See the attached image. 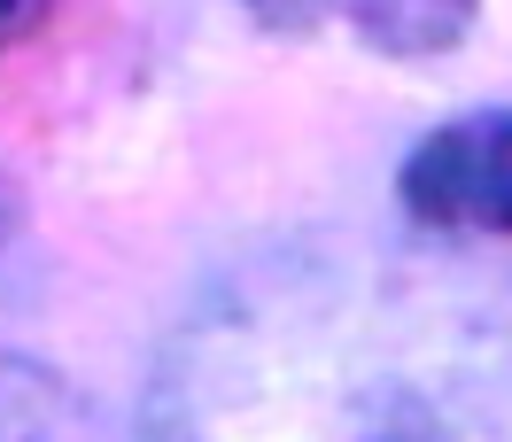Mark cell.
I'll use <instances>...</instances> for the list:
<instances>
[{"label":"cell","instance_id":"cell-1","mask_svg":"<svg viewBox=\"0 0 512 442\" xmlns=\"http://www.w3.org/2000/svg\"><path fill=\"white\" fill-rule=\"evenodd\" d=\"M140 442H512V272L365 225L264 233L163 326Z\"/></svg>","mask_w":512,"mask_h":442},{"label":"cell","instance_id":"cell-2","mask_svg":"<svg viewBox=\"0 0 512 442\" xmlns=\"http://www.w3.org/2000/svg\"><path fill=\"white\" fill-rule=\"evenodd\" d=\"M396 210L427 241H512V101L419 132L396 156Z\"/></svg>","mask_w":512,"mask_h":442},{"label":"cell","instance_id":"cell-3","mask_svg":"<svg viewBox=\"0 0 512 442\" xmlns=\"http://www.w3.org/2000/svg\"><path fill=\"white\" fill-rule=\"evenodd\" d=\"M0 442H101V427L55 365L0 349Z\"/></svg>","mask_w":512,"mask_h":442},{"label":"cell","instance_id":"cell-4","mask_svg":"<svg viewBox=\"0 0 512 442\" xmlns=\"http://www.w3.org/2000/svg\"><path fill=\"white\" fill-rule=\"evenodd\" d=\"M474 24H481L474 0H357L350 8V32L388 63H435L450 47H466Z\"/></svg>","mask_w":512,"mask_h":442},{"label":"cell","instance_id":"cell-5","mask_svg":"<svg viewBox=\"0 0 512 442\" xmlns=\"http://www.w3.org/2000/svg\"><path fill=\"white\" fill-rule=\"evenodd\" d=\"M47 24H55V8H39V0H0V55L24 47V39H39Z\"/></svg>","mask_w":512,"mask_h":442},{"label":"cell","instance_id":"cell-6","mask_svg":"<svg viewBox=\"0 0 512 442\" xmlns=\"http://www.w3.org/2000/svg\"><path fill=\"white\" fill-rule=\"evenodd\" d=\"M8 241H16V194L0 187V256H8Z\"/></svg>","mask_w":512,"mask_h":442}]
</instances>
